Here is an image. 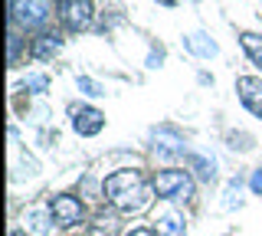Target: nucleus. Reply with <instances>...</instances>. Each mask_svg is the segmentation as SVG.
Masks as SVG:
<instances>
[{
	"instance_id": "nucleus-8",
	"label": "nucleus",
	"mask_w": 262,
	"mask_h": 236,
	"mask_svg": "<svg viewBox=\"0 0 262 236\" xmlns=\"http://www.w3.org/2000/svg\"><path fill=\"white\" fill-rule=\"evenodd\" d=\"M59 50H62V39L56 33H39L33 39V56H36V59H49V56H56Z\"/></svg>"
},
{
	"instance_id": "nucleus-16",
	"label": "nucleus",
	"mask_w": 262,
	"mask_h": 236,
	"mask_svg": "<svg viewBox=\"0 0 262 236\" xmlns=\"http://www.w3.org/2000/svg\"><path fill=\"white\" fill-rule=\"evenodd\" d=\"M158 4H164V7H174V0H158Z\"/></svg>"
},
{
	"instance_id": "nucleus-4",
	"label": "nucleus",
	"mask_w": 262,
	"mask_h": 236,
	"mask_svg": "<svg viewBox=\"0 0 262 236\" xmlns=\"http://www.w3.org/2000/svg\"><path fill=\"white\" fill-rule=\"evenodd\" d=\"M59 17L72 33L89 30L92 27V4L89 0H59Z\"/></svg>"
},
{
	"instance_id": "nucleus-1",
	"label": "nucleus",
	"mask_w": 262,
	"mask_h": 236,
	"mask_svg": "<svg viewBox=\"0 0 262 236\" xmlns=\"http://www.w3.org/2000/svg\"><path fill=\"white\" fill-rule=\"evenodd\" d=\"M154 197V184H147L141 170H115L105 177V200L121 213H141Z\"/></svg>"
},
{
	"instance_id": "nucleus-14",
	"label": "nucleus",
	"mask_w": 262,
	"mask_h": 236,
	"mask_svg": "<svg viewBox=\"0 0 262 236\" xmlns=\"http://www.w3.org/2000/svg\"><path fill=\"white\" fill-rule=\"evenodd\" d=\"M27 89H36V92H43V89H46V79H27Z\"/></svg>"
},
{
	"instance_id": "nucleus-5",
	"label": "nucleus",
	"mask_w": 262,
	"mask_h": 236,
	"mask_svg": "<svg viewBox=\"0 0 262 236\" xmlns=\"http://www.w3.org/2000/svg\"><path fill=\"white\" fill-rule=\"evenodd\" d=\"M49 17V4L46 0H13V20H20L27 30L43 27Z\"/></svg>"
},
{
	"instance_id": "nucleus-10",
	"label": "nucleus",
	"mask_w": 262,
	"mask_h": 236,
	"mask_svg": "<svg viewBox=\"0 0 262 236\" xmlns=\"http://www.w3.org/2000/svg\"><path fill=\"white\" fill-rule=\"evenodd\" d=\"M187 43V50L190 53H196V56H203V59H210V56H216V43H213V39H207L203 33H190L184 39Z\"/></svg>"
},
{
	"instance_id": "nucleus-6",
	"label": "nucleus",
	"mask_w": 262,
	"mask_h": 236,
	"mask_svg": "<svg viewBox=\"0 0 262 236\" xmlns=\"http://www.w3.org/2000/svg\"><path fill=\"white\" fill-rule=\"evenodd\" d=\"M72 128L82 135V138H92L105 128V115L98 109H92V105H72Z\"/></svg>"
},
{
	"instance_id": "nucleus-15",
	"label": "nucleus",
	"mask_w": 262,
	"mask_h": 236,
	"mask_svg": "<svg viewBox=\"0 0 262 236\" xmlns=\"http://www.w3.org/2000/svg\"><path fill=\"white\" fill-rule=\"evenodd\" d=\"M128 236H158L154 230H147V226H138V230H131Z\"/></svg>"
},
{
	"instance_id": "nucleus-2",
	"label": "nucleus",
	"mask_w": 262,
	"mask_h": 236,
	"mask_svg": "<svg viewBox=\"0 0 262 236\" xmlns=\"http://www.w3.org/2000/svg\"><path fill=\"white\" fill-rule=\"evenodd\" d=\"M154 194L164 200H190L193 197V177L184 167H167L154 177Z\"/></svg>"
},
{
	"instance_id": "nucleus-17",
	"label": "nucleus",
	"mask_w": 262,
	"mask_h": 236,
	"mask_svg": "<svg viewBox=\"0 0 262 236\" xmlns=\"http://www.w3.org/2000/svg\"><path fill=\"white\" fill-rule=\"evenodd\" d=\"M10 236H23V230H13V233H10Z\"/></svg>"
},
{
	"instance_id": "nucleus-3",
	"label": "nucleus",
	"mask_w": 262,
	"mask_h": 236,
	"mask_svg": "<svg viewBox=\"0 0 262 236\" xmlns=\"http://www.w3.org/2000/svg\"><path fill=\"white\" fill-rule=\"evenodd\" d=\"M49 217L56 220V226H62V230H69V226L82 223V217H85V210H82L79 197H72V194H59V197L49 200Z\"/></svg>"
},
{
	"instance_id": "nucleus-9",
	"label": "nucleus",
	"mask_w": 262,
	"mask_h": 236,
	"mask_svg": "<svg viewBox=\"0 0 262 236\" xmlns=\"http://www.w3.org/2000/svg\"><path fill=\"white\" fill-rule=\"evenodd\" d=\"M184 217L174 213V210H167V213L158 217V236H184Z\"/></svg>"
},
{
	"instance_id": "nucleus-11",
	"label": "nucleus",
	"mask_w": 262,
	"mask_h": 236,
	"mask_svg": "<svg viewBox=\"0 0 262 236\" xmlns=\"http://www.w3.org/2000/svg\"><path fill=\"white\" fill-rule=\"evenodd\" d=\"M239 43H243L246 56L252 59V66L262 69V36L259 33H239Z\"/></svg>"
},
{
	"instance_id": "nucleus-12",
	"label": "nucleus",
	"mask_w": 262,
	"mask_h": 236,
	"mask_svg": "<svg viewBox=\"0 0 262 236\" xmlns=\"http://www.w3.org/2000/svg\"><path fill=\"white\" fill-rule=\"evenodd\" d=\"M79 89H82L85 95H105V92H102V85H98V82H92V79H85V76L79 79Z\"/></svg>"
},
{
	"instance_id": "nucleus-13",
	"label": "nucleus",
	"mask_w": 262,
	"mask_h": 236,
	"mask_svg": "<svg viewBox=\"0 0 262 236\" xmlns=\"http://www.w3.org/2000/svg\"><path fill=\"white\" fill-rule=\"evenodd\" d=\"M249 190L262 197V167H256V170H252V177H249Z\"/></svg>"
},
{
	"instance_id": "nucleus-7",
	"label": "nucleus",
	"mask_w": 262,
	"mask_h": 236,
	"mask_svg": "<svg viewBox=\"0 0 262 236\" xmlns=\"http://www.w3.org/2000/svg\"><path fill=\"white\" fill-rule=\"evenodd\" d=\"M236 92H239V102L252 112L256 118H262V79L256 76H239L236 79Z\"/></svg>"
}]
</instances>
